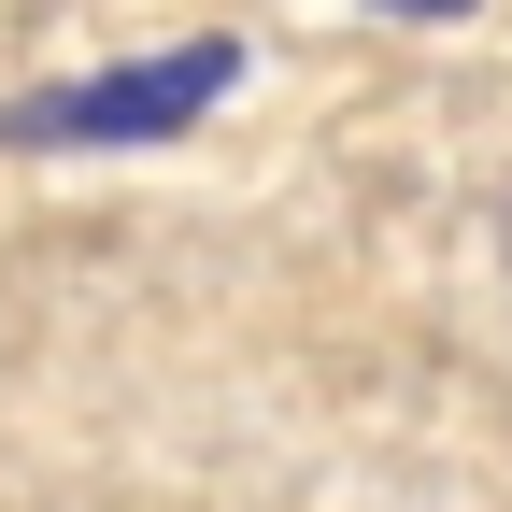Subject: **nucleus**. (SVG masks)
Returning <instances> with one entry per match:
<instances>
[{"label": "nucleus", "instance_id": "f257e3e1", "mask_svg": "<svg viewBox=\"0 0 512 512\" xmlns=\"http://www.w3.org/2000/svg\"><path fill=\"white\" fill-rule=\"evenodd\" d=\"M228 86H242L228 43H171V57H143V72H100V86H43V100H15V114H0V143H171V128H200Z\"/></svg>", "mask_w": 512, "mask_h": 512}, {"label": "nucleus", "instance_id": "f03ea898", "mask_svg": "<svg viewBox=\"0 0 512 512\" xmlns=\"http://www.w3.org/2000/svg\"><path fill=\"white\" fill-rule=\"evenodd\" d=\"M370 15H470V0H370Z\"/></svg>", "mask_w": 512, "mask_h": 512}]
</instances>
